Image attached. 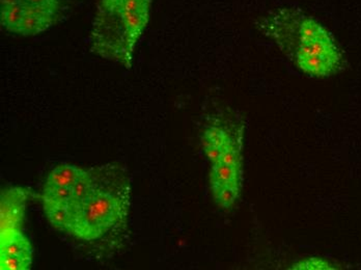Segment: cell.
Segmentation results:
<instances>
[{"instance_id": "obj_19", "label": "cell", "mask_w": 361, "mask_h": 270, "mask_svg": "<svg viewBox=\"0 0 361 270\" xmlns=\"http://www.w3.org/2000/svg\"><path fill=\"white\" fill-rule=\"evenodd\" d=\"M129 0H100L98 8L110 10V8H118V6H124Z\"/></svg>"}, {"instance_id": "obj_5", "label": "cell", "mask_w": 361, "mask_h": 270, "mask_svg": "<svg viewBox=\"0 0 361 270\" xmlns=\"http://www.w3.org/2000/svg\"><path fill=\"white\" fill-rule=\"evenodd\" d=\"M59 13L43 8H25L24 6L23 19L19 27V35L22 36H35L49 30L54 25Z\"/></svg>"}, {"instance_id": "obj_18", "label": "cell", "mask_w": 361, "mask_h": 270, "mask_svg": "<svg viewBox=\"0 0 361 270\" xmlns=\"http://www.w3.org/2000/svg\"><path fill=\"white\" fill-rule=\"evenodd\" d=\"M219 162L234 166V168H241V155H240L239 151L233 146L232 142H230L224 149Z\"/></svg>"}, {"instance_id": "obj_4", "label": "cell", "mask_w": 361, "mask_h": 270, "mask_svg": "<svg viewBox=\"0 0 361 270\" xmlns=\"http://www.w3.org/2000/svg\"><path fill=\"white\" fill-rule=\"evenodd\" d=\"M27 192L23 188L4 190L0 200V228L1 233L21 231L25 215Z\"/></svg>"}, {"instance_id": "obj_13", "label": "cell", "mask_w": 361, "mask_h": 270, "mask_svg": "<svg viewBox=\"0 0 361 270\" xmlns=\"http://www.w3.org/2000/svg\"><path fill=\"white\" fill-rule=\"evenodd\" d=\"M42 199L43 203H68L73 199L72 188L45 185Z\"/></svg>"}, {"instance_id": "obj_2", "label": "cell", "mask_w": 361, "mask_h": 270, "mask_svg": "<svg viewBox=\"0 0 361 270\" xmlns=\"http://www.w3.org/2000/svg\"><path fill=\"white\" fill-rule=\"evenodd\" d=\"M151 6L152 0H129L118 8H98L90 34V50L130 69L135 45L149 23Z\"/></svg>"}, {"instance_id": "obj_17", "label": "cell", "mask_w": 361, "mask_h": 270, "mask_svg": "<svg viewBox=\"0 0 361 270\" xmlns=\"http://www.w3.org/2000/svg\"><path fill=\"white\" fill-rule=\"evenodd\" d=\"M290 269L294 270H334L338 269L336 265L331 264L322 258H310L307 260L295 263Z\"/></svg>"}, {"instance_id": "obj_1", "label": "cell", "mask_w": 361, "mask_h": 270, "mask_svg": "<svg viewBox=\"0 0 361 270\" xmlns=\"http://www.w3.org/2000/svg\"><path fill=\"white\" fill-rule=\"evenodd\" d=\"M94 185L81 200H71V231L80 240H100L125 225L130 206V184L120 168L103 166L92 171Z\"/></svg>"}, {"instance_id": "obj_15", "label": "cell", "mask_w": 361, "mask_h": 270, "mask_svg": "<svg viewBox=\"0 0 361 270\" xmlns=\"http://www.w3.org/2000/svg\"><path fill=\"white\" fill-rule=\"evenodd\" d=\"M94 185V174L92 171H81L80 175L72 186L73 200H81L92 190Z\"/></svg>"}, {"instance_id": "obj_3", "label": "cell", "mask_w": 361, "mask_h": 270, "mask_svg": "<svg viewBox=\"0 0 361 270\" xmlns=\"http://www.w3.org/2000/svg\"><path fill=\"white\" fill-rule=\"evenodd\" d=\"M259 26L281 48L293 47L296 61L312 56L343 59L330 32L301 8H277L261 18Z\"/></svg>"}, {"instance_id": "obj_14", "label": "cell", "mask_w": 361, "mask_h": 270, "mask_svg": "<svg viewBox=\"0 0 361 270\" xmlns=\"http://www.w3.org/2000/svg\"><path fill=\"white\" fill-rule=\"evenodd\" d=\"M32 256L0 254V269L27 270L32 266Z\"/></svg>"}, {"instance_id": "obj_10", "label": "cell", "mask_w": 361, "mask_h": 270, "mask_svg": "<svg viewBox=\"0 0 361 270\" xmlns=\"http://www.w3.org/2000/svg\"><path fill=\"white\" fill-rule=\"evenodd\" d=\"M0 20L1 25L8 32L18 34L20 24L24 15V6L18 2L14 4H0Z\"/></svg>"}, {"instance_id": "obj_6", "label": "cell", "mask_w": 361, "mask_h": 270, "mask_svg": "<svg viewBox=\"0 0 361 270\" xmlns=\"http://www.w3.org/2000/svg\"><path fill=\"white\" fill-rule=\"evenodd\" d=\"M230 142V137L226 131L218 127H210L207 129L202 137L204 153L212 164L219 161L224 149Z\"/></svg>"}, {"instance_id": "obj_9", "label": "cell", "mask_w": 361, "mask_h": 270, "mask_svg": "<svg viewBox=\"0 0 361 270\" xmlns=\"http://www.w3.org/2000/svg\"><path fill=\"white\" fill-rule=\"evenodd\" d=\"M81 171H82L81 168L71 164H59L50 172L46 185L72 188L77 178L80 175Z\"/></svg>"}, {"instance_id": "obj_12", "label": "cell", "mask_w": 361, "mask_h": 270, "mask_svg": "<svg viewBox=\"0 0 361 270\" xmlns=\"http://www.w3.org/2000/svg\"><path fill=\"white\" fill-rule=\"evenodd\" d=\"M240 174H241V168H234L218 161L216 164H213L210 175L211 183L226 184V185L240 184Z\"/></svg>"}, {"instance_id": "obj_11", "label": "cell", "mask_w": 361, "mask_h": 270, "mask_svg": "<svg viewBox=\"0 0 361 270\" xmlns=\"http://www.w3.org/2000/svg\"><path fill=\"white\" fill-rule=\"evenodd\" d=\"M211 188H212L215 202L218 206L224 209L232 208L239 197V184L226 185V184L211 183Z\"/></svg>"}, {"instance_id": "obj_16", "label": "cell", "mask_w": 361, "mask_h": 270, "mask_svg": "<svg viewBox=\"0 0 361 270\" xmlns=\"http://www.w3.org/2000/svg\"><path fill=\"white\" fill-rule=\"evenodd\" d=\"M18 2L25 8H43L59 13L61 0H0V4H14Z\"/></svg>"}, {"instance_id": "obj_7", "label": "cell", "mask_w": 361, "mask_h": 270, "mask_svg": "<svg viewBox=\"0 0 361 270\" xmlns=\"http://www.w3.org/2000/svg\"><path fill=\"white\" fill-rule=\"evenodd\" d=\"M0 254L32 256V245L21 231L0 233Z\"/></svg>"}, {"instance_id": "obj_8", "label": "cell", "mask_w": 361, "mask_h": 270, "mask_svg": "<svg viewBox=\"0 0 361 270\" xmlns=\"http://www.w3.org/2000/svg\"><path fill=\"white\" fill-rule=\"evenodd\" d=\"M48 221L52 227L61 231H71L73 212L68 203H43Z\"/></svg>"}]
</instances>
